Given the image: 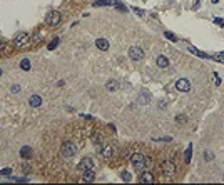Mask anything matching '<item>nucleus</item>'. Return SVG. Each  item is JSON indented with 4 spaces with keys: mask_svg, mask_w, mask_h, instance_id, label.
<instances>
[{
    "mask_svg": "<svg viewBox=\"0 0 224 185\" xmlns=\"http://www.w3.org/2000/svg\"><path fill=\"white\" fill-rule=\"evenodd\" d=\"M130 162H132V165H134V168H136L137 172H142L144 167H146V157L139 152H136L130 157Z\"/></svg>",
    "mask_w": 224,
    "mask_h": 185,
    "instance_id": "1",
    "label": "nucleus"
},
{
    "mask_svg": "<svg viewBox=\"0 0 224 185\" xmlns=\"http://www.w3.org/2000/svg\"><path fill=\"white\" fill-rule=\"evenodd\" d=\"M75 153H77V148L72 142H65L64 145H62V155L65 157V159H72Z\"/></svg>",
    "mask_w": 224,
    "mask_h": 185,
    "instance_id": "2",
    "label": "nucleus"
},
{
    "mask_svg": "<svg viewBox=\"0 0 224 185\" xmlns=\"http://www.w3.org/2000/svg\"><path fill=\"white\" fill-rule=\"evenodd\" d=\"M30 42V35L28 33H25V32H20L17 37L14 39V43H15V47H19V48H22V47H25Z\"/></svg>",
    "mask_w": 224,
    "mask_h": 185,
    "instance_id": "3",
    "label": "nucleus"
},
{
    "mask_svg": "<svg viewBox=\"0 0 224 185\" xmlns=\"http://www.w3.org/2000/svg\"><path fill=\"white\" fill-rule=\"evenodd\" d=\"M129 57L134 60V62H139V60L144 59V50L141 48V47H137V45L130 47L129 48Z\"/></svg>",
    "mask_w": 224,
    "mask_h": 185,
    "instance_id": "4",
    "label": "nucleus"
},
{
    "mask_svg": "<svg viewBox=\"0 0 224 185\" xmlns=\"http://www.w3.org/2000/svg\"><path fill=\"white\" fill-rule=\"evenodd\" d=\"M47 23L49 25H52V27H55V25H59L62 22V13L60 12H57V10H54V12H50L47 15Z\"/></svg>",
    "mask_w": 224,
    "mask_h": 185,
    "instance_id": "5",
    "label": "nucleus"
},
{
    "mask_svg": "<svg viewBox=\"0 0 224 185\" xmlns=\"http://www.w3.org/2000/svg\"><path fill=\"white\" fill-rule=\"evenodd\" d=\"M162 172H164V175H167V177L176 175V165H174V162H164L162 164Z\"/></svg>",
    "mask_w": 224,
    "mask_h": 185,
    "instance_id": "6",
    "label": "nucleus"
},
{
    "mask_svg": "<svg viewBox=\"0 0 224 185\" xmlns=\"http://www.w3.org/2000/svg\"><path fill=\"white\" fill-rule=\"evenodd\" d=\"M176 88L181 92H189L191 90V82L187 79H179L176 82Z\"/></svg>",
    "mask_w": 224,
    "mask_h": 185,
    "instance_id": "7",
    "label": "nucleus"
},
{
    "mask_svg": "<svg viewBox=\"0 0 224 185\" xmlns=\"http://www.w3.org/2000/svg\"><path fill=\"white\" fill-rule=\"evenodd\" d=\"M77 168L80 170V172H84V170H87V168H94V162L90 159H82L80 162H79V165H77Z\"/></svg>",
    "mask_w": 224,
    "mask_h": 185,
    "instance_id": "8",
    "label": "nucleus"
},
{
    "mask_svg": "<svg viewBox=\"0 0 224 185\" xmlns=\"http://www.w3.org/2000/svg\"><path fill=\"white\" fill-rule=\"evenodd\" d=\"M95 180V172L94 168H87L82 172V182H94Z\"/></svg>",
    "mask_w": 224,
    "mask_h": 185,
    "instance_id": "9",
    "label": "nucleus"
},
{
    "mask_svg": "<svg viewBox=\"0 0 224 185\" xmlns=\"http://www.w3.org/2000/svg\"><path fill=\"white\" fill-rule=\"evenodd\" d=\"M139 182H141V184H152V182H154V175L150 172H142L141 177H139Z\"/></svg>",
    "mask_w": 224,
    "mask_h": 185,
    "instance_id": "10",
    "label": "nucleus"
},
{
    "mask_svg": "<svg viewBox=\"0 0 224 185\" xmlns=\"http://www.w3.org/2000/svg\"><path fill=\"white\" fill-rule=\"evenodd\" d=\"M187 50H189L192 55H196V57H199V59H209V55L206 52H201L199 48H196V47H192V45H189L187 47Z\"/></svg>",
    "mask_w": 224,
    "mask_h": 185,
    "instance_id": "11",
    "label": "nucleus"
},
{
    "mask_svg": "<svg viewBox=\"0 0 224 185\" xmlns=\"http://www.w3.org/2000/svg\"><path fill=\"white\" fill-rule=\"evenodd\" d=\"M94 7H114L116 5V0H95Z\"/></svg>",
    "mask_w": 224,
    "mask_h": 185,
    "instance_id": "12",
    "label": "nucleus"
},
{
    "mask_svg": "<svg viewBox=\"0 0 224 185\" xmlns=\"http://www.w3.org/2000/svg\"><path fill=\"white\" fill-rule=\"evenodd\" d=\"M95 45L99 50H107L109 48V40L107 39H97L95 40Z\"/></svg>",
    "mask_w": 224,
    "mask_h": 185,
    "instance_id": "13",
    "label": "nucleus"
},
{
    "mask_svg": "<svg viewBox=\"0 0 224 185\" xmlns=\"http://www.w3.org/2000/svg\"><path fill=\"white\" fill-rule=\"evenodd\" d=\"M28 104H30V107L37 108V107H40V105H42V99L39 97V95H32V97L28 99Z\"/></svg>",
    "mask_w": 224,
    "mask_h": 185,
    "instance_id": "14",
    "label": "nucleus"
},
{
    "mask_svg": "<svg viewBox=\"0 0 224 185\" xmlns=\"http://www.w3.org/2000/svg\"><path fill=\"white\" fill-rule=\"evenodd\" d=\"M157 65L161 67V68H167V67H169V60H167V57L159 55V57H157Z\"/></svg>",
    "mask_w": 224,
    "mask_h": 185,
    "instance_id": "15",
    "label": "nucleus"
},
{
    "mask_svg": "<svg viewBox=\"0 0 224 185\" xmlns=\"http://www.w3.org/2000/svg\"><path fill=\"white\" fill-rule=\"evenodd\" d=\"M20 155H22V159H30V157H32V148H30L28 145L22 147V148H20Z\"/></svg>",
    "mask_w": 224,
    "mask_h": 185,
    "instance_id": "16",
    "label": "nucleus"
},
{
    "mask_svg": "<svg viewBox=\"0 0 224 185\" xmlns=\"http://www.w3.org/2000/svg\"><path fill=\"white\" fill-rule=\"evenodd\" d=\"M150 100V93L147 92V90H144L142 93H141V99H139V104H149Z\"/></svg>",
    "mask_w": 224,
    "mask_h": 185,
    "instance_id": "17",
    "label": "nucleus"
},
{
    "mask_svg": "<svg viewBox=\"0 0 224 185\" xmlns=\"http://www.w3.org/2000/svg\"><path fill=\"white\" fill-rule=\"evenodd\" d=\"M105 88H107L109 92H114V90H117V88H119V85H117L116 80H109L107 84H105Z\"/></svg>",
    "mask_w": 224,
    "mask_h": 185,
    "instance_id": "18",
    "label": "nucleus"
},
{
    "mask_svg": "<svg viewBox=\"0 0 224 185\" xmlns=\"http://www.w3.org/2000/svg\"><path fill=\"white\" fill-rule=\"evenodd\" d=\"M191 155H192V144H189V147L186 148V153H184V160H186V164H189V162H191Z\"/></svg>",
    "mask_w": 224,
    "mask_h": 185,
    "instance_id": "19",
    "label": "nucleus"
},
{
    "mask_svg": "<svg viewBox=\"0 0 224 185\" xmlns=\"http://www.w3.org/2000/svg\"><path fill=\"white\" fill-rule=\"evenodd\" d=\"M20 68L22 70H25V72H28V70H30V60L28 59H24L20 62Z\"/></svg>",
    "mask_w": 224,
    "mask_h": 185,
    "instance_id": "20",
    "label": "nucleus"
},
{
    "mask_svg": "<svg viewBox=\"0 0 224 185\" xmlns=\"http://www.w3.org/2000/svg\"><path fill=\"white\" fill-rule=\"evenodd\" d=\"M164 37H166V39H169L171 42H179V37L174 35L172 32H164Z\"/></svg>",
    "mask_w": 224,
    "mask_h": 185,
    "instance_id": "21",
    "label": "nucleus"
},
{
    "mask_svg": "<svg viewBox=\"0 0 224 185\" xmlns=\"http://www.w3.org/2000/svg\"><path fill=\"white\" fill-rule=\"evenodd\" d=\"M59 42H60L59 39H54V40H52V42H50V43L47 45V48H49V50H55V48H57V45H59Z\"/></svg>",
    "mask_w": 224,
    "mask_h": 185,
    "instance_id": "22",
    "label": "nucleus"
},
{
    "mask_svg": "<svg viewBox=\"0 0 224 185\" xmlns=\"http://www.w3.org/2000/svg\"><path fill=\"white\" fill-rule=\"evenodd\" d=\"M212 59L216 60V62H221V64H224V52H219V53H216Z\"/></svg>",
    "mask_w": 224,
    "mask_h": 185,
    "instance_id": "23",
    "label": "nucleus"
},
{
    "mask_svg": "<svg viewBox=\"0 0 224 185\" xmlns=\"http://www.w3.org/2000/svg\"><path fill=\"white\" fill-rule=\"evenodd\" d=\"M102 153H104L105 157H110V155L114 153V150H112V147H105V148H102Z\"/></svg>",
    "mask_w": 224,
    "mask_h": 185,
    "instance_id": "24",
    "label": "nucleus"
},
{
    "mask_svg": "<svg viewBox=\"0 0 224 185\" xmlns=\"http://www.w3.org/2000/svg\"><path fill=\"white\" fill-rule=\"evenodd\" d=\"M212 75H214V84H216V85L219 87L221 84H223V79H221V77H219V73H216V72L212 73Z\"/></svg>",
    "mask_w": 224,
    "mask_h": 185,
    "instance_id": "25",
    "label": "nucleus"
},
{
    "mask_svg": "<svg viewBox=\"0 0 224 185\" xmlns=\"http://www.w3.org/2000/svg\"><path fill=\"white\" fill-rule=\"evenodd\" d=\"M10 180L12 182H28L27 177H10Z\"/></svg>",
    "mask_w": 224,
    "mask_h": 185,
    "instance_id": "26",
    "label": "nucleus"
},
{
    "mask_svg": "<svg viewBox=\"0 0 224 185\" xmlns=\"http://www.w3.org/2000/svg\"><path fill=\"white\" fill-rule=\"evenodd\" d=\"M114 7H117V8H119L121 12H127V7L122 5V3H121V2H117V0H116V5H114Z\"/></svg>",
    "mask_w": 224,
    "mask_h": 185,
    "instance_id": "27",
    "label": "nucleus"
},
{
    "mask_svg": "<svg viewBox=\"0 0 224 185\" xmlns=\"http://www.w3.org/2000/svg\"><path fill=\"white\" fill-rule=\"evenodd\" d=\"M186 115H176V122L177 124H186Z\"/></svg>",
    "mask_w": 224,
    "mask_h": 185,
    "instance_id": "28",
    "label": "nucleus"
},
{
    "mask_svg": "<svg viewBox=\"0 0 224 185\" xmlns=\"http://www.w3.org/2000/svg\"><path fill=\"white\" fill-rule=\"evenodd\" d=\"M121 177H122V180L129 182V180H130V173L129 172H122V173H121Z\"/></svg>",
    "mask_w": 224,
    "mask_h": 185,
    "instance_id": "29",
    "label": "nucleus"
},
{
    "mask_svg": "<svg viewBox=\"0 0 224 185\" xmlns=\"http://www.w3.org/2000/svg\"><path fill=\"white\" fill-rule=\"evenodd\" d=\"M214 23H216V25H219V27H224V20L219 19V17H216V19H214Z\"/></svg>",
    "mask_w": 224,
    "mask_h": 185,
    "instance_id": "30",
    "label": "nucleus"
},
{
    "mask_svg": "<svg viewBox=\"0 0 224 185\" xmlns=\"http://www.w3.org/2000/svg\"><path fill=\"white\" fill-rule=\"evenodd\" d=\"M10 173H12V170H10V168H3V170L0 172V175H3V177H8Z\"/></svg>",
    "mask_w": 224,
    "mask_h": 185,
    "instance_id": "31",
    "label": "nucleus"
},
{
    "mask_svg": "<svg viewBox=\"0 0 224 185\" xmlns=\"http://www.w3.org/2000/svg\"><path fill=\"white\" fill-rule=\"evenodd\" d=\"M132 10H134L137 15H144V10H142V8H139V7H132Z\"/></svg>",
    "mask_w": 224,
    "mask_h": 185,
    "instance_id": "32",
    "label": "nucleus"
},
{
    "mask_svg": "<svg viewBox=\"0 0 224 185\" xmlns=\"http://www.w3.org/2000/svg\"><path fill=\"white\" fill-rule=\"evenodd\" d=\"M204 157H206L207 160H212V159H214V153H212V152H204Z\"/></svg>",
    "mask_w": 224,
    "mask_h": 185,
    "instance_id": "33",
    "label": "nucleus"
},
{
    "mask_svg": "<svg viewBox=\"0 0 224 185\" xmlns=\"http://www.w3.org/2000/svg\"><path fill=\"white\" fill-rule=\"evenodd\" d=\"M22 168H24V172H25V173L30 172V165H28V164H24V167H22Z\"/></svg>",
    "mask_w": 224,
    "mask_h": 185,
    "instance_id": "34",
    "label": "nucleus"
},
{
    "mask_svg": "<svg viewBox=\"0 0 224 185\" xmlns=\"http://www.w3.org/2000/svg\"><path fill=\"white\" fill-rule=\"evenodd\" d=\"M12 92H14V93L20 92V87H19V85H14V87H12Z\"/></svg>",
    "mask_w": 224,
    "mask_h": 185,
    "instance_id": "35",
    "label": "nucleus"
},
{
    "mask_svg": "<svg viewBox=\"0 0 224 185\" xmlns=\"http://www.w3.org/2000/svg\"><path fill=\"white\" fill-rule=\"evenodd\" d=\"M159 107H161V108H162V107H166V100H161V102H159Z\"/></svg>",
    "mask_w": 224,
    "mask_h": 185,
    "instance_id": "36",
    "label": "nucleus"
},
{
    "mask_svg": "<svg viewBox=\"0 0 224 185\" xmlns=\"http://www.w3.org/2000/svg\"><path fill=\"white\" fill-rule=\"evenodd\" d=\"M211 2H212V3H217V2H219V0H211Z\"/></svg>",
    "mask_w": 224,
    "mask_h": 185,
    "instance_id": "37",
    "label": "nucleus"
},
{
    "mask_svg": "<svg viewBox=\"0 0 224 185\" xmlns=\"http://www.w3.org/2000/svg\"><path fill=\"white\" fill-rule=\"evenodd\" d=\"M0 75H2V68H0Z\"/></svg>",
    "mask_w": 224,
    "mask_h": 185,
    "instance_id": "38",
    "label": "nucleus"
}]
</instances>
